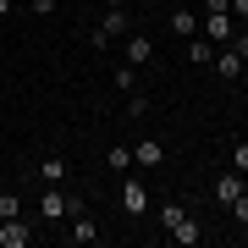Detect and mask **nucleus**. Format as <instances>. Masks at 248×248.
Returning a JSON list of instances; mask_svg holds the SVG:
<instances>
[{
    "mask_svg": "<svg viewBox=\"0 0 248 248\" xmlns=\"http://www.w3.org/2000/svg\"><path fill=\"white\" fill-rule=\"evenodd\" d=\"M143 110H149V99H143V94L133 89V94H127V116H133V122H138V116H143Z\"/></svg>",
    "mask_w": 248,
    "mask_h": 248,
    "instance_id": "19",
    "label": "nucleus"
},
{
    "mask_svg": "<svg viewBox=\"0 0 248 248\" xmlns=\"http://www.w3.org/2000/svg\"><path fill=\"white\" fill-rule=\"evenodd\" d=\"M105 6H127V0H105Z\"/></svg>",
    "mask_w": 248,
    "mask_h": 248,
    "instance_id": "23",
    "label": "nucleus"
},
{
    "mask_svg": "<svg viewBox=\"0 0 248 248\" xmlns=\"http://www.w3.org/2000/svg\"><path fill=\"white\" fill-rule=\"evenodd\" d=\"M105 166L122 177V171H133V143H110V155H105Z\"/></svg>",
    "mask_w": 248,
    "mask_h": 248,
    "instance_id": "15",
    "label": "nucleus"
},
{
    "mask_svg": "<svg viewBox=\"0 0 248 248\" xmlns=\"http://www.w3.org/2000/svg\"><path fill=\"white\" fill-rule=\"evenodd\" d=\"M94 28H99V33L110 39V45H116V39H127V33H133V22H127V11H122V6H105Z\"/></svg>",
    "mask_w": 248,
    "mask_h": 248,
    "instance_id": "9",
    "label": "nucleus"
},
{
    "mask_svg": "<svg viewBox=\"0 0 248 248\" xmlns=\"http://www.w3.org/2000/svg\"><path fill=\"white\" fill-rule=\"evenodd\" d=\"M11 11H17V0H0V17H11Z\"/></svg>",
    "mask_w": 248,
    "mask_h": 248,
    "instance_id": "22",
    "label": "nucleus"
},
{
    "mask_svg": "<svg viewBox=\"0 0 248 248\" xmlns=\"http://www.w3.org/2000/svg\"><path fill=\"white\" fill-rule=\"evenodd\" d=\"M166 28H171V39H193L199 33V11H166Z\"/></svg>",
    "mask_w": 248,
    "mask_h": 248,
    "instance_id": "14",
    "label": "nucleus"
},
{
    "mask_svg": "<svg viewBox=\"0 0 248 248\" xmlns=\"http://www.w3.org/2000/svg\"><path fill=\"white\" fill-rule=\"evenodd\" d=\"M232 17H237V28H248V0H232Z\"/></svg>",
    "mask_w": 248,
    "mask_h": 248,
    "instance_id": "21",
    "label": "nucleus"
},
{
    "mask_svg": "<svg viewBox=\"0 0 248 248\" xmlns=\"http://www.w3.org/2000/svg\"><path fill=\"white\" fill-rule=\"evenodd\" d=\"M160 226H166V237L177 243V248H193V243H204V226H199V215L193 210H182V204H160Z\"/></svg>",
    "mask_w": 248,
    "mask_h": 248,
    "instance_id": "1",
    "label": "nucleus"
},
{
    "mask_svg": "<svg viewBox=\"0 0 248 248\" xmlns=\"http://www.w3.org/2000/svg\"><path fill=\"white\" fill-rule=\"evenodd\" d=\"M28 11H39V17H55V11H61V6H55V0H33V6H28Z\"/></svg>",
    "mask_w": 248,
    "mask_h": 248,
    "instance_id": "20",
    "label": "nucleus"
},
{
    "mask_svg": "<svg viewBox=\"0 0 248 248\" xmlns=\"http://www.w3.org/2000/svg\"><path fill=\"white\" fill-rule=\"evenodd\" d=\"M116 187H122V193H116V199H122V210L133 215V221H143V215H149V187H143V177H127V171H122V182H116Z\"/></svg>",
    "mask_w": 248,
    "mask_h": 248,
    "instance_id": "4",
    "label": "nucleus"
},
{
    "mask_svg": "<svg viewBox=\"0 0 248 248\" xmlns=\"http://www.w3.org/2000/svg\"><path fill=\"white\" fill-rule=\"evenodd\" d=\"M11 215H22V199L17 193H0V221H11Z\"/></svg>",
    "mask_w": 248,
    "mask_h": 248,
    "instance_id": "18",
    "label": "nucleus"
},
{
    "mask_svg": "<svg viewBox=\"0 0 248 248\" xmlns=\"http://www.w3.org/2000/svg\"><path fill=\"white\" fill-rule=\"evenodd\" d=\"M215 50H221V45H210V39H204V33L182 39V55H187V61H193V66H210V61H215Z\"/></svg>",
    "mask_w": 248,
    "mask_h": 248,
    "instance_id": "13",
    "label": "nucleus"
},
{
    "mask_svg": "<svg viewBox=\"0 0 248 248\" xmlns=\"http://www.w3.org/2000/svg\"><path fill=\"white\" fill-rule=\"evenodd\" d=\"M199 33L210 39V45H232V33H237V17H232V11H204V17H199Z\"/></svg>",
    "mask_w": 248,
    "mask_h": 248,
    "instance_id": "6",
    "label": "nucleus"
},
{
    "mask_svg": "<svg viewBox=\"0 0 248 248\" xmlns=\"http://www.w3.org/2000/svg\"><path fill=\"white\" fill-rule=\"evenodd\" d=\"M78 210V199L66 193V187H55V182H45L39 187V210H33V221L45 226V232H55V226H66V215Z\"/></svg>",
    "mask_w": 248,
    "mask_h": 248,
    "instance_id": "2",
    "label": "nucleus"
},
{
    "mask_svg": "<svg viewBox=\"0 0 248 248\" xmlns=\"http://www.w3.org/2000/svg\"><path fill=\"white\" fill-rule=\"evenodd\" d=\"M243 187H248V177H243V171H221V177H215V204L226 210V204L243 193Z\"/></svg>",
    "mask_w": 248,
    "mask_h": 248,
    "instance_id": "11",
    "label": "nucleus"
},
{
    "mask_svg": "<svg viewBox=\"0 0 248 248\" xmlns=\"http://www.w3.org/2000/svg\"><path fill=\"white\" fill-rule=\"evenodd\" d=\"M133 166L138 171H160V166H166V143H160V138H138L133 143Z\"/></svg>",
    "mask_w": 248,
    "mask_h": 248,
    "instance_id": "7",
    "label": "nucleus"
},
{
    "mask_svg": "<svg viewBox=\"0 0 248 248\" xmlns=\"http://www.w3.org/2000/svg\"><path fill=\"white\" fill-rule=\"evenodd\" d=\"M61 237H66L72 248H94L99 237H105V232H99V221H94V215H83V210H72V215H66V232H61Z\"/></svg>",
    "mask_w": 248,
    "mask_h": 248,
    "instance_id": "3",
    "label": "nucleus"
},
{
    "mask_svg": "<svg viewBox=\"0 0 248 248\" xmlns=\"http://www.w3.org/2000/svg\"><path fill=\"white\" fill-rule=\"evenodd\" d=\"M39 232H45L39 221H28V215H11V221H0V248H28Z\"/></svg>",
    "mask_w": 248,
    "mask_h": 248,
    "instance_id": "5",
    "label": "nucleus"
},
{
    "mask_svg": "<svg viewBox=\"0 0 248 248\" xmlns=\"http://www.w3.org/2000/svg\"><path fill=\"white\" fill-rule=\"evenodd\" d=\"M66 177H72L66 155H45V160H39V182H55V187H66Z\"/></svg>",
    "mask_w": 248,
    "mask_h": 248,
    "instance_id": "12",
    "label": "nucleus"
},
{
    "mask_svg": "<svg viewBox=\"0 0 248 248\" xmlns=\"http://www.w3.org/2000/svg\"><path fill=\"white\" fill-rule=\"evenodd\" d=\"M232 171H243V177H248V138L232 143Z\"/></svg>",
    "mask_w": 248,
    "mask_h": 248,
    "instance_id": "17",
    "label": "nucleus"
},
{
    "mask_svg": "<svg viewBox=\"0 0 248 248\" xmlns=\"http://www.w3.org/2000/svg\"><path fill=\"white\" fill-rule=\"evenodd\" d=\"M210 66L221 72L226 83H237V78H248V55H237L232 45H221V50H215V61H210Z\"/></svg>",
    "mask_w": 248,
    "mask_h": 248,
    "instance_id": "8",
    "label": "nucleus"
},
{
    "mask_svg": "<svg viewBox=\"0 0 248 248\" xmlns=\"http://www.w3.org/2000/svg\"><path fill=\"white\" fill-rule=\"evenodd\" d=\"M122 55H127L133 66H149V61H155V39H149V33H127V39H122Z\"/></svg>",
    "mask_w": 248,
    "mask_h": 248,
    "instance_id": "10",
    "label": "nucleus"
},
{
    "mask_svg": "<svg viewBox=\"0 0 248 248\" xmlns=\"http://www.w3.org/2000/svg\"><path fill=\"white\" fill-rule=\"evenodd\" d=\"M226 215H232V221H237V226H248V187H243V193H237V199L226 204Z\"/></svg>",
    "mask_w": 248,
    "mask_h": 248,
    "instance_id": "16",
    "label": "nucleus"
}]
</instances>
